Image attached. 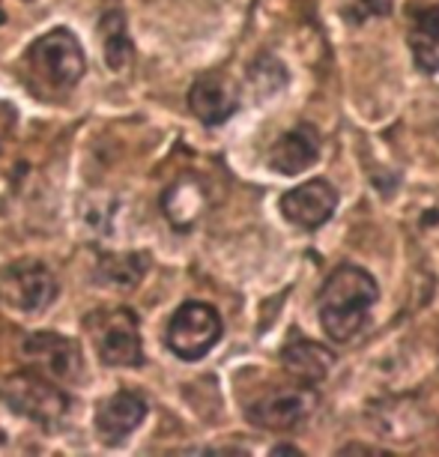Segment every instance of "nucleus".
<instances>
[{"label":"nucleus","instance_id":"obj_1","mask_svg":"<svg viewBox=\"0 0 439 457\" xmlns=\"http://www.w3.org/2000/svg\"><path fill=\"white\" fill-rule=\"evenodd\" d=\"M380 287L361 266L341 263L329 278H326L320 299H317V314H320L323 332L335 344H350L368 326Z\"/></svg>","mask_w":439,"mask_h":457},{"label":"nucleus","instance_id":"obj_2","mask_svg":"<svg viewBox=\"0 0 439 457\" xmlns=\"http://www.w3.org/2000/svg\"><path fill=\"white\" fill-rule=\"evenodd\" d=\"M28 81L42 99H60L87 72V57H84L81 42L66 28H54L30 42L28 54Z\"/></svg>","mask_w":439,"mask_h":457},{"label":"nucleus","instance_id":"obj_3","mask_svg":"<svg viewBox=\"0 0 439 457\" xmlns=\"http://www.w3.org/2000/svg\"><path fill=\"white\" fill-rule=\"evenodd\" d=\"M0 398L15 416L37 421L46 430H54L69 412V395L57 389L54 379L42 377L30 368L6 377L4 386H0Z\"/></svg>","mask_w":439,"mask_h":457},{"label":"nucleus","instance_id":"obj_4","mask_svg":"<svg viewBox=\"0 0 439 457\" xmlns=\"http://www.w3.org/2000/svg\"><path fill=\"white\" fill-rule=\"evenodd\" d=\"M87 332L96 347V356L108 368H141L144 347L137 317L128 308H105L87 317Z\"/></svg>","mask_w":439,"mask_h":457},{"label":"nucleus","instance_id":"obj_5","mask_svg":"<svg viewBox=\"0 0 439 457\" xmlns=\"http://www.w3.org/2000/svg\"><path fill=\"white\" fill-rule=\"evenodd\" d=\"M225 323L221 314L206 302H186L168 323V347L177 359L197 361L219 344Z\"/></svg>","mask_w":439,"mask_h":457},{"label":"nucleus","instance_id":"obj_6","mask_svg":"<svg viewBox=\"0 0 439 457\" xmlns=\"http://www.w3.org/2000/svg\"><path fill=\"white\" fill-rule=\"evenodd\" d=\"M60 284L42 261L24 257L0 270V299L19 314H39L57 299Z\"/></svg>","mask_w":439,"mask_h":457},{"label":"nucleus","instance_id":"obj_7","mask_svg":"<svg viewBox=\"0 0 439 457\" xmlns=\"http://www.w3.org/2000/svg\"><path fill=\"white\" fill-rule=\"evenodd\" d=\"M317 403H320V398H317V392L305 383L293 386V389H275L269 395H263V398H257L252 407H248V421H252L254 428L287 434V430H299L302 425H308Z\"/></svg>","mask_w":439,"mask_h":457},{"label":"nucleus","instance_id":"obj_8","mask_svg":"<svg viewBox=\"0 0 439 457\" xmlns=\"http://www.w3.org/2000/svg\"><path fill=\"white\" fill-rule=\"evenodd\" d=\"M21 359L30 370L54 379V383H69L81 374V350L79 344L57 332H33L21 344Z\"/></svg>","mask_w":439,"mask_h":457},{"label":"nucleus","instance_id":"obj_9","mask_svg":"<svg viewBox=\"0 0 439 457\" xmlns=\"http://www.w3.org/2000/svg\"><path fill=\"white\" fill-rule=\"evenodd\" d=\"M338 210V192L329 179H308L281 197V215L302 230H317Z\"/></svg>","mask_w":439,"mask_h":457},{"label":"nucleus","instance_id":"obj_10","mask_svg":"<svg viewBox=\"0 0 439 457\" xmlns=\"http://www.w3.org/2000/svg\"><path fill=\"white\" fill-rule=\"evenodd\" d=\"M146 401L132 389L114 392L96 407V436L105 445H120L144 425Z\"/></svg>","mask_w":439,"mask_h":457},{"label":"nucleus","instance_id":"obj_11","mask_svg":"<svg viewBox=\"0 0 439 457\" xmlns=\"http://www.w3.org/2000/svg\"><path fill=\"white\" fill-rule=\"evenodd\" d=\"M239 90L236 84L219 72L201 75L192 90H188V111L201 120L203 126H221L236 114Z\"/></svg>","mask_w":439,"mask_h":457},{"label":"nucleus","instance_id":"obj_12","mask_svg":"<svg viewBox=\"0 0 439 457\" xmlns=\"http://www.w3.org/2000/svg\"><path fill=\"white\" fill-rule=\"evenodd\" d=\"M320 159V132L311 123H299L284 132L269 150V168L284 177H296Z\"/></svg>","mask_w":439,"mask_h":457},{"label":"nucleus","instance_id":"obj_13","mask_svg":"<svg viewBox=\"0 0 439 457\" xmlns=\"http://www.w3.org/2000/svg\"><path fill=\"white\" fill-rule=\"evenodd\" d=\"M206 188L195 174H183L177 177L174 183L168 186V192L162 195V212L165 219L174 224L177 230H188L195 228V221L206 212Z\"/></svg>","mask_w":439,"mask_h":457},{"label":"nucleus","instance_id":"obj_14","mask_svg":"<svg viewBox=\"0 0 439 457\" xmlns=\"http://www.w3.org/2000/svg\"><path fill=\"white\" fill-rule=\"evenodd\" d=\"M281 361L296 383L317 386L329 377L335 356L326 347H320V344H314L308 338H290L287 347L281 350Z\"/></svg>","mask_w":439,"mask_h":457},{"label":"nucleus","instance_id":"obj_15","mask_svg":"<svg viewBox=\"0 0 439 457\" xmlns=\"http://www.w3.org/2000/svg\"><path fill=\"white\" fill-rule=\"evenodd\" d=\"M410 51L421 72H439V6H427V10L412 15Z\"/></svg>","mask_w":439,"mask_h":457},{"label":"nucleus","instance_id":"obj_16","mask_svg":"<svg viewBox=\"0 0 439 457\" xmlns=\"http://www.w3.org/2000/svg\"><path fill=\"white\" fill-rule=\"evenodd\" d=\"M99 33L105 39V60L108 66L120 72V69L128 66L132 60V42H128V33H126V15L120 6H108L99 19Z\"/></svg>","mask_w":439,"mask_h":457},{"label":"nucleus","instance_id":"obj_17","mask_svg":"<svg viewBox=\"0 0 439 457\" xmlns=\"http://www.w3.org/2000/svg\"><path fill=\"white\" fill-rule=\"evenodd\" d=\"M146 266H150V261H146L144 254H137V252L105 254L99 261V278L114 284V287H135V284L144 278Z\"/></svg>","mask_w":439,"mask_h":457},{"label":"nucleus","instance_id":"obj_18","mask_svg":"<svg viewBox=\"0 0 439 457\" xmlns=\"http://www.w3.org/2000/svg\"><path fill=\"white\" fill-rule=\"evenodd\" d=\"M284 66L278 63V60H272L269 54H263L257 63L252 66V84L254 87H266L263 93L269 96V93H275V90H281L284 87Z\"/></svg>","mask_w":439,"mask_h":457},{"label":"nucleus","instance_id":"obj_19","mask_svg":"<svg viewBox=\"0 0 439 457\" xmlns=\"http://www.w3.org/2000/svg\"><path fill=\"white\" fill-rule=\"evenodd\" d=\"M394 0H350V19L352 21H368V19H383L389 15Z\"/></svg>","mask_w":439,"mask_h":457},{"label":"nucleus","instance_id":"obj_20","mask_svg":"<svg viewBox=\"0 0 439 457\" xmlns=\"http://www.w3.org/2000/svg\"><path fill=\"white\" fill-rule=\"evenodd\" d=\"M6 21V15H4V10H0V24H4Z\"/></svg>","mask_w":439,"mask_h":457}]
</instances>
